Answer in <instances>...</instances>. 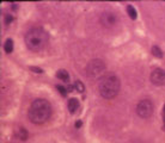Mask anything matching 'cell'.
<instances>
[{
  "label": "cell",
  "instance_id": "cell-1",
  "mask_svg": "<svg viewBox=\"0 0 165 143\" xmlns=\"http://www.w3.org/2000/svg\"><path fill=\"white\" fill-rule=\"evenodd\" d=\"M52 114V106L48 100L46 99H36L31 103L28 117L35 124H43L46 123Z\"/></svg>",
  "mask_w": 165,
  "mask_h": 143
},
{
  "label": "cell",
  "instance_id": "cell-2",
  "mask_svg": "<svg viewBox=\"0 0 165 143\" xmlns=\"http://www.w3.org/2000/svg\"><path fill=\"white\" fill-rule=\"evenodd\" d=\"M24 40L26 47L31 51H40L47 45L49 35L43 27H34L26 32Z\"/></svg>",
  "mask_w": 165,
  "mask_h": 143
},
{
  "label": "cell",
  "instance_id": "cell-3",
  "mask_svg": "<svg viewBox=\"0 0 165 143\" xmlns=\"http://www.w3.org/2000/svg\"><path fill=\"white\" fill-rule=\"evenodd\" d=\"M121 87L120 79L115 74H107L100 81V93L105 99H111L117 96Z\"/></svg>",
  "mask_w": 165,
  "mask_h": 143
},
{
  "label": "cell",
  "instance_id": "cell-4",
  "mask_svg": "<svg viewBox=\"0 0 165 143\" xmlns=\"http://www.w3.org/2000/svg\"><path fill=\"white\" fill-rule=\"evenodd\" d=\"M104 70H105V65L100 59L91 60L86 66V75L89 78H92V79L101 76L104 73Z\"/></svg>",
  "mask_w": 165,
  "mask_h": 143
},
{
  "label": "cell",
  "instance_id": "cell-5",
  "mask_svg": "<svg viewBox=\"0 0 165 143\" xmlns=\"http://www.w3.org/2000/svg\"><path fill=\"white\" fill-rule=\"evenodd\" d=\"M137 112L141 118H148L152 116L153 113V104L151 100L148 99H144L141 101H139V104L137 105Z\"/></svg>",
  "mask_w": 165,
  "mask_h": 143
},
{
  "label": "cell",
  "instance_id": "cell-6",
  "mask_svg": "<svg viewBox=\"0 0 165 143\" xmlns=\"http://www.w3.org/2000/svg\"><path fill=\"white\" fill-rule=\"evenodd\" d=\"M100 20H101V23H102L103 26H105V27H113L116 24V22H117V17H116V14H114L110 11H104L101 14Z\"/></svg>",
  "mask_w": 165,
  "mask_h": 143
},
{
  "label": "cell",
  "instance_id": "cell-7",
  "mask_svg": "<svg viewBox=\"0 0 165 143\" xmlns=\"http://www.w3.org/2000/svg\"><path fill=\"white\" fill-rule=\"evenodd\" d=\"M151 82L156 86L165 85V70L161 68H157L151 73Z\"/></svg>",
  "mask_w": 165,
  "mask_h": 143
},
{
  "label": "cell",
  "instance_id": "cell-8",
  "mask_svg": "<svg viewBox=\"0 0 165 143\" xmlns=\"http://www.w3.org/2000/svg\"><path fill=\"white\" fill-rule=\"evenodd\" d=\"M79 109V100L77 98H71L68 100V110L71 113H74Z\"/></svg>",
  "mask_w": 165,
  "mask_h": 143
},
{
  "label": "cell",
  "instance_id": "cell-9",
  "mask_svg": "<svg viewBox=\"0 0 165 143\" xmlns=\"http://www.w3.org/2000/svg\"><path fill=\"white\" fill-rule=\"evenodd\" d=\"M56 76H57L60 80H62V81H68V80H70L68 72H67V70H65V69H60V70H57Z\"/></svg>",
  "mask_w": 165,
  "mask_h": 143
},
{
  "label": "cell",
  "instance_id": "cell-10",
  "mask_svg": "<svg viewBox=\"0 0 165 143\" xmlns=\"http://www.w3.org/2000/svg\"><path fill=\"white\" fill-rule=\"evenodd\" d=\"M4 49H5V51H6L7 54L12 52V50H13V42H12V40H11V38H7V40L5 41Z\"/></svg>",
  "mask_w": 165,
  "mask_h": 143
},
{
  "label": "cell",
  "instance_id": "cell-11",
  "mask_svg": "<svg viewBox=\"0 0 165 143\" xmlns=\"http://www.w3.org/2000/svg\"><path fill=\"white\" fill-rule=\"evenodd\" d=\"M127 13H128V16H129L132 19H137V17H138V13H137L135 9L132 6V5H128V6H127Z\"/></svg>",
  "mask_w": 165,
  "mask_h": 143
},
{
  "label": "cell",
  "instance_id": "cell-12",
  "mask_svg": "<svg viewBox=\"0 0 165 143\" xmlns=\"http://www.w3.org/2000/svg\"><path fill=\"white\" fill-rule=\"evenodd\" d=\"M17 137L18 138H20V139H26V137H28V132H26V130L24 129V128H19L18 129V131H17Z\"/></svg>",
  "mask_w": 165,
  "mask_h": 143
},
{
  "label": "cell",
  "instance_id": "cell-13",
  "mask_svg": "<svg viewBox=\"0 0 165 143\" xmlns=\"http://www.w3.org/2000/svg\"><path fill=\"white\" fill-rule=\"evenodd\" d=\"M152 54H153V56H156V57H163V51H161V49L159 48V47H157V45H153L152 47Z\"/></svg>",
  "mask_w": 165,
  "mask_h": 143
},
{
  "label": "cell",
  "instance_id": "cell-14",
  "mask_svg": "<svg viewBox=\"0 0 165 143\" xmlns=\"http://www.w3.org/2000/svg\"><path fill=\"white\" fill-rule=\"evenodd\" d=\"M74 88L77 90V92L83 93V92H84V90H85V86H84L80 81H76V83H74Z\"/></svg>",
  "mask_w": 165,
  "mask_h": 143
},
{
  "label": "cell",
  "instance_id": "cell-15",
  "mask_svg": "<svg viewBox=\"0 0 165 143\" xmlns=\"http://www.w3.org/2000/svg\"><path fill=\"white\" fill-rule=\"evenodd\" d=\"M56 88L59 90V92H60L61 96H63V97L67 96V92H68V91H67V88H66V87H63V86H61V85H57Z\"/></svg>",
  "mask_w": 165,
  "mask_h": 143
},
{
  "label": "cell",
  "instance_id": "cell-16",
  "mask_svg": "<svg viewBox=\"0 0 165 143\" xmlns=\"http://www.w3.org/2000/svg\"><path fill=\"white\" fill-rule=\"evenodd\" d=\"M12 20H13V17L11 14H6L5 16V24H10Z\"/></svg>",
  "mask_w": 165,
  "mask_h": 143
},
{
  "label": "cell",
  "instance_id": "cell-17",
  "mask_svg": "<svg viewBox=\"0 0 165 143\" xmlns=\"http://www.w3.org/2000/svg\"><path fill=\"white\" fill-rule=\"evenodd\" d=\"M30 69L32 70V72H35V73H42L43 70L41 69V68H39V67H30Z\"/></svg>",
  "mask_w": 165,
  "mask_h": 143
},
{
  "label": "cell",
  "instance_id": "cell-18",
  "mask_svg": "<svg viewBox=\"0 0 165 143\" xmlns=\"http://www.w3.org/2000/svg\"><path fill=\"white\" fill-rule=\"evenodd\" d=\"M81 125H83L81 121H77V122H76V128H77V129H78V128H80Z\"/></svg>",
  "mask_w": 165,
  "mask_h": 143
},
{
  "label": "cell",
  "instance_id": "cell-19",
  "mask_svg": "<svg viewBox=\"0 0 165 143\" xmlns=\"http://www.w3.org/2000/svg\"><path fill=\"white\" fill-rule=\"evenodd\" d=\"M164 130H165V118H164Z\"/></svg>",
  "mask_w": 165,
  "mask_h": 143
},
{
  "label": "cell",
  "instance_id": "cell-20",
  "mask_svg": "<svg viewBox=\"0 0 165 143\" xmlns=\"http://www.w3.org/2000/svg\"><path fill=\"white\" fill-rule=\"evenodd\" d=\"M164 113H165V105H164Z\"/></svg>",
  "mask_w": 165,
  "mask_h": 143
}]
</instances>
